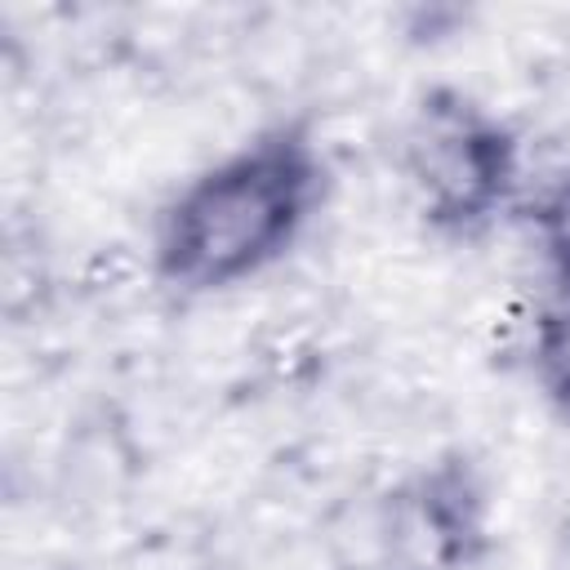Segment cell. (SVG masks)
Wrapping results in <instances>:
<instances>
[{"instance_id": "1", "label": "cell", "mask_w": 570, "mask_h": 570, "mask_svg": "<svg viewBox=\"0 0 570 570\" xmlns=\"http://www.w3.org/2000/svg\"><path fill=\"white\" fill-rule=\"evenodd\" d=\"M325 196V156L303 125H272L191 174L156 218V276L214 294L276 267Z\"/></svg>"}, {"instance_id": "2", "label": "cell", "mask_w": 570, "mask_h": 570, "mask_svg": "<svg viewBox=\"0 0 570 570\" xmlns=\"http://www.w3.org/2000/svg\"><path fill=\"white\" fill-rule=\"evenodd\" d=\"M401 174L414 209L450 236H472L508 209L521 178L512 129L459 89H432L401 138Z\"/></svg>"}, {"instance_id": "3", "label": "cell", "mask_w": 570, "mask_h": 570, "mask_svg": "<svg viewBox=\"0 0 570 570\" xmlns=\"http://www.w3.org/2000/svg\"><path fill=\"white\" fill-rule=\"evenodd\" d=\"M396 552L414 557L428 570H450L472 557L481 543V494L463 468H436L392 503Z\"/></svg>"}, {"instance_id": "4", "label": "cell", "mask_w": 570, "mask_h": 570, "mask_svg": "<svg viewBox=\"0 0 570 570\" xmlns=\"http://www.w3.org/2000/svg\"><path fill=\"white\" fill-rule=\"evenodd\" d=\"M534 236L557 285V303L570 307V174L548 183L534 200Z\"/></svg>"}, {"instance_id": "5", "label": "cell", "mask_w": 570, "mask_h": 570, "mask_svg": "<svg viewBox=\"0 0 570 570\" xmlns=\"http://www.w3.org/2000/svg\"><path fill=\"white\" fill-rule=\"evenodd\" d=\"M534 379L570 419V307L552 303L534 325Z\"/></svg>"}]
</instances>
